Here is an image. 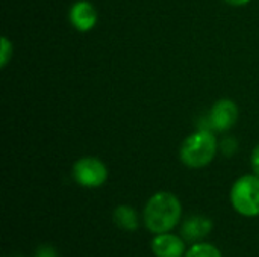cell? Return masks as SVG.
I'll return each instance as SVG.
<instances>
[{
	"label": "cell",
	"mask_w": 259,
	"mask_h": 257,
	"mask_svg": "<svg viewBox=\"0 0 259 257\" xmlns=\"http://www.w3.org/2000/svg\"><path fill=\"white\" fill-rule=\"evenodd\" d=\"M182 218V204L179 198L167 191L153 194L143 212V221L149 232L159 235L171 232Z\"/></svg>",
	"instance_id": "1"
},
{
	"label": "cell",
	"mask_w": 259,
	"mask_h": 257,
	"mask_svg": "<svg viewBox=\"0 0 259 257\" xmlns=\"http://www.w3.org/2000/svg\"><path fill=\"white\" fill-rule=\"evenodd\" d=\"M185 257H223L222 251L209 242H196L185 253Z\"/></svg>",
	"instance_id": "10"
},
{
	"label": "cell",
	"mask_w": 259,
	"mask_h": 257,
	"mask_svg": "<svg viewBox=\"0 0 259 257\" xmlns=\"http://www.w3.org/2000/svg\"><path fill=\"white\" fill-rule=\"evenodd\" d=\"M35 257H58V253L53 247L50 245H42L36 250V254Z\"/></svg>",
	"instance_id": "13"
},
{
	"label": "cell",
	"mask_w": 259,
	"mask_h": 257,
	"mask_svg": "<svg viewBox=\"0 0 259 257\" xmlns=\"http://www.w3.org/2000/svg\"><path fill=\"white\" fill-rule=\"evenodd\" d=\"M231 204L243 217H259V176L246 174L235 180L231 188Z\"/></svg>",
	"instance_id": "3"
},
{
	"label": "cell",
	"mask_w": 259,
	"mask_h": 257,
	"mask_svg": "<svg viewBox=\"0 0 259 257\" xmlns=\"http://www.w3.org/2000/svg\"><path fill=\"white\" fill-rule=\"evenodd\" d=\"M112 220L118 229L126 230V232H135L140 227V218H138L137 211L127 204L117 206L112 214Z\"/></svg>",
	"instance_id": "9"
},
{
	"label": "cell",
	"mask_w": 259,
	"mask_h": 257,
	"mask_svg": "<svg viewBox=\"0 0 259 257\" xmlns=\"http://www.w3.org/2000/svg\"><path fill=\"white\" fill-rule=\"evenodd\" d=\"M212 221L203 215H193L182 223L181 235L188 242H202L212 232Z\"/></svg>",
	"instance_id": "8"
},
{
	"label": "cell",
	"mask_w": 259,
	"mask_h": 257,
	"mask_svg": "<svg viewBox=\"0 0 259 257\" xmlns=\"http://www.w3.org/2000/svg\"><path fill=\"white\" fill-rule=\"evenodd\" d=\"M219 148H220V151L225 155V156H234L235 153H237V150H238V142L235 141V138H225L222 142H220V145H219Z\"/></svg>",
	"instance_id": "12"
},
{
	"label": "cell",
	"mask_w": 259,
	"mask_h": 257,
	"mask_svg": "<svg viewBox=\"0 0 259 257\" xmlns=\"http://www.w3.org/2000/svg\"><path fill=\"white\" fill-rule=\"evenodd\" d=\"M250 165H252V170H253V174L259 176V144L253 148L252 151V156H250Z\"/></svg>",
	"instance_id": "14"
},
{
	"label": "cell",
	"mask_w": 259,
	"mask_h": 257,
	"mask_svg": "<svg viewBox=\"0 0 259 257\" xmlns=\"http://www.w3.org/2000/svg\"><path fill=\"white\" fill-rule=\"evenodd\" d=\"M12 53H14L12 42L8 39V36H3L2 38V50H0V67L2 68H5L8 65V62L12 58Z\"/></svg>",
	"instance_id": "11"
},
{
	"label": "cell",
	"mask_w": 259,
	"mask_h": 257,
	"mask_svg": "<svg viewBox=\"0 0 259 257\" xmlns=\"http://www.w3.org/2000/svg\"><path fill=\"white\" fill-rule=\"evenodd\" d=\"M152 253L156 257H182L185 254V242L173 233H159L152 241Z\"/></svg>",
	"instance_id": "7"
},
{
	"label": "cell",
	"mask_w": 259,
	"mask_h": 257,
	"mask_svg": "<svg viewBox=\"0 0 259 257\" xmlns=\"http://www.w3.org/2000/svg\"><path fill=\"white\" fill-rule=\"evenodd\" d=\"M71 176L79 186L94 189L106 183L109 173H108L106 165L99 158L83 156L74 162Z\"/></svg>",
	"instance_id": "4"
},
{
	"label": "cell",
	"mask_w": 259,
	"mask_h": 257,
	"mask_svg": "<svg viewBox=\"0 0 259 257\" xmlns=\"http://www.w3.org/2000/svg\"><path fill=\"white\" fill-rule=\"evenodd\" d=\"M68 20L71 26L79 32H90L94 29L99 20L96 6L88 0H77L68 11Z\"/></svg>",
	"instance_id": "6"
},
{
	"label": "cell",
	"mask_w": 259,
	"mask_h": 257,
	"mask_svg": "<svg viewBox=\"0 0 259 257\" xmlns=\"http://www.w3.org/2000/svg\"><path fill=\"white\" fill-rule=\"evenodd\" d=\"M225 2L231 6H244V5L250 3L252 0H225Z\"/></svg>",
	"instance_id": "15"
},
{
	"label": "cell",
	"mask_w": 259,
	"mask_h": 257,
	"mask_svg": "<svg viewBox=\"0 0 259 257\" xmlns=\"http://www.w3.org/2000/svg\"><path fill=\"white\" fill-rule=\"evenodd\" d=\"M219 151V142L212 130L199 129L188 135L179 148V159L188 168H205L209 165Z\"/></svg>",
	"instance_id": "2"
},
{
	"label": "cell",
	"mask_w": 259,
	"mask_h": 257,
	"mask_svg": "<svg viewBox=\"0 0 259 257\" xmlns=\"http://www.w3.org/2000/svg\"><path fill=\"white\" fill-rule=\"evenodd\" d=\"M238 106L231 98L217 100L208 117V129L212 132H228L232 129L238 120Z\"/></svg>",
	"instance_id": "5"
}]
</instances>
